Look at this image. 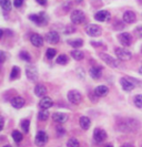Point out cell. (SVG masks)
Masks as SVG:
<instances>
[{
  "label": "cell",
  "mask_w": 142,
  "mask_h": 147,
  "mask_svg": "<svg viewBox=\"0 0 142 147\" xmlns=\"http://www.w3.org/2000/svg\"><path fill=\"white\" fill-rule=\"evenodd\" d=\"M141 147H142V145H141Z\"/></svg>",
  "instance_id": "681fc988"
},
{
  "label": "cell",
  "mask_w": 142,
  "mask_h": 147,
  "mask_svg": "<svg viewBox=\"0 0 142 147\" xmlns=\"http://www.w3.org/2000/svg\"><path fill=\"white\" fill-rule=\"evenodd\" d=\"M99 57H100V59L102 60L103 62H105L108 65L111 66V67H118V66H119L118 61L116 59H113L111 55H109V54H107V53H100Z\"/></svg>",
  "instance_id": "5b68a950"
},
{
  "label": "cell",
  "mask_w": 142,
  "mask_h": 147,
  "mask_svg": "<svg viewBox=\"0 0 142 147\" xmlns=\"http://www.w3.org/2000/svg\"><path fill=\"white\" fill-rule=\"evenodd\" d=\"M105 147H113L112 145H107V146H105Z\"/></svg>",
  "instance_id": "bcb514c9"
},
{
  "label": "cell",
  "mask_w": 142,
  "mask_h": 147,
  "mask_svg": "<svg viewBox=\"0 0 142 147\" xmlns=\"http://www.w3.org/2000/svg\"><path fill=\"white\" fill-rule=\"evenodd\" d=\"M135 104L137 107L142 109V94H138L135 96Z\"/></svg>",
  "instance_id": "d6a6232c"
},
{
  "label": "cell",
  "mask_w": 142,
  "mask_h": 147,
  "mask_svg": "<svg viewBox=\"0 0 142 147\" xmlns=\"http://www.w3.org/2000/svg\"><path fill=\"white\" fill-rule=\"evenodd\" d=\"M110 18H111V15H110V12L107 11V10H100V11H98L97 13L94 15V19H96L97 21H100V22L109 21Z\"/></svg>",
  "instance_id": "9c48e42d"
},
{
  "label": "cell",
  "mask_w": 142,
  "mask_h": 147,
  "mask_svg": "<svg viewBox=\"0 0 142 147\" xmlns=\"http://www.w3.org/2000/svg\"><path fill=\"white\" fill-rule=\"evenodd\" d=\"M2 36H3V31H2V30L0 29V39L2 38Z\"/></svg>",
  "instance_id": "7bdbcfd3"
},
{
  "label": "cell",
  "mask_w": 142,
  "mask_h": 147,
  "mask_svg": "<svg viewBox=\"0 0 142 147\" xmlns=\"http://www.w3.org/2000/svg\"><path fill=\"white\" fill-rule=\"evenodd\" d=\"M23 1L24 0H14V6L16 8H20L23 5Z\"/></svg>",
  "instance_id": "d590c367"
},
{
  "label": "cell",
  "mask_w": 142,
  "mask_h": 147,
  "mask_svg": "<svg viewBox=\"0 0 142 147\" xmlns=\"http://www.w3.org/2000/svg\"><path fill=\"white\" fill-rule=\"evenodd\" d=\"M68 62H69V60H68V57L66 54H61L57 58V63L60 65H66Z\"/></svg>",
  "instance_id": "f1b7e54d"
},
{
  "label": "cell",
  "mask_w": 142,
  "mask_h": 147,
  "mask_svg": "<svg viewBox=\"0 0 142 147\" xmlns=\"http://www.w3.org/2000/svg\"><path fill=\"white\" fill-rule=\"evenodd\" d=\"M114 53L121 61H128V60L132 59V53L124 48H116Z\"/></svg>",
  "instance_id": "6da1fadb"
},
{
  "label": "cell",
  "mask_w": 142,
  "mask_h": 147,
  "mask_svg": "<svg viewBox=\"0 0 142 147\" xmlns=\"http://www.w3.org/2000/svg\"><path fill=\"white\" fill-rule=\"evenodd\" d=\"M89 74L92 79L98 80L102 75V67H100V66H92L89 70Z\"/></svg>",
  "instance_id": "9a60e30c"
},
{
  "label": "cell",
  "mask_w": 142,
  "mask_h": 147,
  "mask_svg": "<svg viewBox=\"0 0 142 147\" xmlns=\"http://www.w3.org/2000/svg\"><path fill=\"white\" fill-rule=\"evenodd\" d=\"M0 7L3 11H10L12 7L11 0H0Z\"/></svg>",
  "instance_id": "603a6c76"
},
{
  "label": "cell",
  "mask_w": 142,
  "mask_h": 147,
  "mask_svg": "<svg viewBox=\"0 0 142 147\" xmlns=\"http://www.w3.org/2000/svg\"><path fill=\"white\" fill-rule=\"evenodd\" d=\"M26 75L30 81H37L38 80V71L37 67L32 64H29L26 67Z\"/></svg>",
  "instance_id": "8992f818"
},
{
  "label": "cell",
  "mask_w": 142,
  "mask_h": 147,
  "mask_svg": "<svg viewBox=\"0 0 142 147\" xmlns=\"http://www.w3.org/2000/svg\"><path fill=\"white\" fill-rule=\"evenodd\" d=\"M68 100L72 104H79L81 102V94L77 90H71L68 92Z\"/></svg>",
  "instance_id": "52a82bcc"
},
{
  "label": "cell",
  "mask_w": 142,
  "mask_h": 147,
  "mask_svg": "<svg viewBox=\"0 0 142 147\" xmlns=\"http://www.w3.org/2000/svg\"><path fill=\"white\" fill-rule=\"evenodd\" d=\"M6 59H7V54L3 51L0 50V63H3L6 61Z\"/></svg>",
  "instance_id": "e575fe53"
},
{
  "label": "cell",
  "mask_w": 142,
  "mask_h": 147,
  "mask_svg": "<svg viewBox=\"0 0 142 147\" xmlns=\"http://www.w3.org/2000/svg\"><path fill=\"white\" fill-rule=\"evenodd\" d=\"M49 112L48 110H41L39 112V114H38V118L40 119V121H47L48 118H49Z\"/></svg>",
  "instance_id": "83f0119b"
},
{
  "label": "cell",
  "mask_w": 142,
  "mask_h": 147,
  "mask_svg": "<svg viewBox=\"0 0 142 147\" xmlns=\"http://www.w3.org/2000/svg\"><path fill=\"white\" fill-rule=\"evenodd\" d=\"M29 126H30V122L29 119H23L21 122V128L24 133H28L29 132Z\"/></svg>",
  "instance_id": "1f68e13d"
},
{
  "label": "cell",
  "mask_w": 142,
  "mask_h": 147,
  "mask_svg": "<svg viewBox=\"0 0 142 147\" xmlns=\"http://www.w3.org/2000/svg\"><path fill=\"white\" fill-rule=\"evenodd\" d=\"M3 128V118L0 116V131H2Z\"/></svg>",
  "instance_id": "ab89813d"
},
{
  "label": "cell",
  "mask_w": 142,
  "mask_h": 147,
  "mask_svg": "<svg viewBox=\"0 0 142 147\" xmlns=\"http://www.w3.org/2000/svg\"><path fill=\"white\" fill-rule=\"evenodd\" d=\"M46 40L51 44L58 43V42H59V40H60L59 33H58V32H56V31H50V32H48V33H47V36H46Z\"/></svg>",
  "instance_id": "7c38bea8"
},
{
  "label": "cell",
  "mask_w": 142,
  "mask_h": 147,
  "mask_svg": "<svg viewBox=\"0 0 142 147\" xmlns=\"http://www.w3.org/2000/svg\"><path fill=\"white\" fill-rule=\"evenodd\" d=\"M79 123H80L81 128H82V129H84V131L89 129L90 125H91V121H90V118L87 117V116H82V117H80V119H79Z\"/></svg>",
  "instance_id": "7402d4cb"
},
{
  "label": "cell",
  "mask_w": 142,
  "mask_h": 147,
  "mask_svg": "<svg viewBox=\"0 0 142 147\" xmlns=\"http://www.w3.org/2000/svg\"><path fill=\"white\" fill-rule=\"evenodd\" d=\"M12 138H14V140H15L17 144H19L21 140H22L23 136H22V133H20L19 131H14L12 132Z\"/></svg>",
  "instance_id": "484cf974"
},
{
  "label": "cell",
  "mask_w": 142,
  "mask_h": 147,
  "mask_svg": "<svg viewBox=\"0 0 142 147\" xmlns=\"http://www.w3.org/2000/svg\"><path fill=\"white\" fill-rule=\"evenodd\" d=\"M56 54H57V51H56V49H52V48H49V49H47V52H46V57L48 58L49 60L53 59L54 57H56Z\"/></svg>",
  "instance_id": "f546056e"
},
{
  "label": "cell",
  "mask_w": 142,
  "mask_h": 147,
  "mask_svg": "<svg viewBox=\"0 0 142 147\" xmlns=\"http://www.w3.org/2000/svg\"><path fill=\"white\" fill-rule=\"evenodd\" d=\"M139 72H140V74H142V66L140 67V70H139Z\"/></svg>",
  "instance_id": "f6af8a7d"
},
{
  "label": "cell",
  "mask_w": 142,
  "mask_h": 147,
  "mask_svg": "<svg viewBox=\"0 0 142 147\" xmlns=\"http://www.w3.org/2000/svg\"><path fill=\"white\" fill-rule=\"evenodd\" d=\"M135 34L139 38H142V26L138 27V28L135 29Z\"/></svg>",
  "instance_id": "74e56055"
},
{
  "label": "cell",
  "mask_w": 142,
  "mask_h": 147,
  "mask_svg": "<svg viewBox=\"0 0 142 147\" xmlns=\"http://www.w3.org/2000/svg\"><path fill=\"white\" fill-rule=\"evenodd\" d=\"M93 138L97 143H102L107 138V133L101 128H96L93 132Z\"/></svg>",
  "instance_id": "30bf717a"
},
{
  "label": "cell",
  "mask_w": 142,
  "mask_h": 147,
  "mask_svg": "<svg viewBox=\"0 0 142 147\" xmlns=\"http://www.w3.org/2000/svg\"><path fill=\"white\" fill-rule=\"evenodd\" d=\"M141 53H142V48H141Z\"/></svg>",
  "instance_id": "c3c4849f"
},
{
  "label": "cell",
  "mask_w": 142,
  "mask_h": 147,
  "mask_svg": "<svg viewBox=\"0 0 142 147\" xmlns=\"http://www.w3.org/2000/svg\"><path fill=\"white\" fill-rule=\"evenodd\" d=\"M91 44H92L93 47H99V45H101V42H94V41H92Z\"/></svg>",
  "instance_id": "60d3db41"
},
{
  "label": "cell",
  "mask_w": 142,
  "mask_h": 147,
  "mask_svg": "<svg viewBox=\"0 0 142 147\" xmlns=\"http://www.w3.org/2000/svg\"><path fill=\"white\" fill-rule=\"evenodd\" d=\"M119 41L121 44H123L124 47H129L131 42H132V37L130 33L128 32H123V33H120L119 34Z\"/></svg>",
  "instance_id": "8fae6325"
},
{
  "label": "cell",
  "mask_w": 142,
  "mask_h": 147,
  "mask_svg": "<svg viewBox=\"0 0 142 147\" xmlns=\"http://www.w3.org/2000/svg\"><path fill=\"white\" fill-rule=\"evenodd\" d=\"M75 2H77V3H80V2H81V1H82V0H75Z\"/></svg>",
  "instance_id": "ee69618b"
},
{
  "label": "cell",
  "mask_w": 142,
  "mask_h": 147,
  "mask_svg": "<svg viewBox=\"0 0 142 147\" xmlns=\"http://www.w3.org/2000/svg\"><path fill=\"white\" fill-rule=\"evenodd\" d=\"M123 21L126 23H133L135 21V13L133 11H126L123 13Z\"/></svg>",
  "instance_id": "ffe728a7"
},
{
  "label": "cell",
  "mask_w": 142,
  "mask_h": 147,
  "mask_svg": "<svg viewBox=\"0 0 142 147\" xmlns=\"http://www.w3.org/2000/svg\"><path fill=\"white\" fill-rule=\"evenodd\" d=\"M86 31L90 37H99V36H101V32H102L101 28L97 24H89Z\"/></svg>",
  "instance_id": "ba28073f"
},
{
  "label": "cell",
  "mask_w": 142,
  "mask_h": 147,
  "mask_svg": "<svg viewBox=\"0 0 142 147\" xmlns=\"http://www.w3.org/2000/svg\"><path fill=\"white\" fill-rule=\"evenodd\" d=\"M35 94L38 97H43L47 94V88L43 84H37L36 88H35Z\"/></svg>",
  "instance_id": "d6986e66"
},
{
  "label": "cell",
  "mask_w": 142,
  "mask_h": 147,
  "mask_svg": "<svg viewBox=\"0 0 142 147\" xmlns=\"http://www.w3.org/2000/svg\"><path fill=\"white\" fill-rule=\"evenodd\" d=\"M120 84H121L122 88H123L126 92H131V91L135 88L133 83L130 81V80H128V79H124V78H122V79L120 80Z\"/></svg>",
  "instance_id": "2e32d148"
},
{
  "label": "cell",
  "mask_w": 142,
  "mask_h": 147,
  "mask_svg": "<svg viewBox=\"0 0 142 147\" xmlns=\"http://www.w3.org/2000/svg\"><path fill=\"white\" fill-rule=\"evenodd\" d=\"M29 19L32 22H35L36 24H38V26H43L48 22V18H47V16L43 12H41L39 15H30Z\"/></svg>",
  "instance_id": "3957f363"
},
{
  "label": "cell",
  "mask_w": 142,
  "mask_h": 147,
  "mask_svg": "<svg viewBox=\"0 0 142 147\" xmlns=\"http://www.w3.org/2000/svg\"><path fill=\"white\" fill-rule=\"evenodd\" d=\"M79 146H80V144H79L78 140H75V138H70L67 142V147H79Z\"/></svg>",
  "instance_id": "4dcf8cb0"
},
{
  "label": "cell",
  "mask_w": 142,
  "mask_h": 147,
  "mask_svg": "<svg viewBox=\"0 0 142 147\" xmlns=\"http://www.w3.org/2000/svg\"><path fill=\"white\" fill-rule=\"evenodd\" d=\"M48 142V135L47 133L43 131H40L38 132V134L36 135V138H35V143L38 147H43Z\"/></svg>",
  "instance_id": "277c9868"
},
{
  "label": "cell",
  "mask_w": 142,
  "mask_h": 147,
  "mask_svg": "<svg viewBox=\"0 0 142 147\" xmlns=\"http://www.w3.org/2000/svg\"><path fill=\"white\" fill-rule=\"evenodd\" d=\"M30 42L33 44L35 47L40 48V47L43 45V38L41 37L40 34H38V33H33V34H31V37H30Z\"/></svg>",
  "instance_id": "5bb4252c"
},
{
  "label": "cell",
  "mask_w": 142,
  "mask_h": 147,
  "mask_svg": "<svg viewBox=\"0 0 142 147\" xmlns=\"http://www.w3.org/2000/svg\"><path fill=\"white\" fill-rule=\"evenodd\" d=\"M19 75H20V69L18 66H14L12 70H11V73H10V79L16 80V79L19 78Z\"/></svg>",
  "instance_id": "4316f807"
},
{
  "label": "cell",
  "mask_w": 142,
  "mask_h": 147,
  "mask_svg": "<svg viewBox=\"0 0 142 147\" xmlns=\"http://www.w3.org/2000/svg\"><path fill=\"white\" fill-rule=\"evenodd\" d=\"M57 133H58V136H63L66 134V131H65V128L59 126V127H57Z\"/></svg>",
  "instance_id": "8d00e7d4"
},
{
  "label": "cell",
  "mask_w": 142,
  "mask_h": 147,
  "mask_svg": "<svg viewBox=\"0 0 142 147\" xmlns=\"http://www.w3.org/2000/svg\"><path fill=\"white\" fill-rule=\"evenodd\" d=\"M108 92H109V88H107L105 85H99V86L94 88V94H96V96H99V97L107 95Z\"/></svg>",
  "instance_id": "44dd1931"
},
{
  "label": "cell",
  "mask_w": 142,
  "mask_h": 147,
  "mask_svg": "<svg viewBox=\"0 0 142 147\" xmlns=\"http://www.w3.org/2000/svg\"><path fill=\"white\" fill-rule=\"evenodd\" d=\"M37 2L39 5H41V6H45L46 3H47V0H37Z\"/></svg>",
  "instance_id": "f35d334b"
},
{
  "label": "cell",
  "mask_w": 142,
  "mask_h": 147,
  "mask_svg": "<svg viewBox=\"0 0 142 147\" xmlns=\"http://www.w3.org/2000/svg\"><path fill=\"white\" fill-rule=\"evenodd\" d=\"M52 105H53L52 100L50 97H48V96H43L40 100V102H39V106H40L41 110H49Z\"/></svg>",
  "instance_id": "4fadbf2b"
},
{
  "label": "cell",
  "mask_w": 142,
  "mask_h": 147,
  "mask_svg": "<svg viewBox=\"0 0 142 147\" xmlns=\"http://www.w3.org/2000/svg\"><path fill=\"white\" fill-rule=\"evenodd\" d=\"M24 103H26V101H24V98L21 97V96H16V97H14L11 100V105L15 109H21V107L24 106Z\"/></svg>",
  "instance_id": "ac0fdd59"
},
{
  "label": "cell",
  "mask_w": 142,
  "mask_h": 147,
  "mask_svg": "<svg viewBox=\"0 0 142 147\" xmlns=\"http://www.w3.org/2000/svg\"><path fill=\"white\" fill-rule=\"evenodd\" d=\"M52 119L56 123H59V124H63L66 123L68 119V115L65 113H53L52 114Z\"/></svg>",
  "instance_id": "e0dca14e"
},
{
  "label": "cell",
  "mask_w": 142,
  "mask_h": 147,
  "mask_svg": "<svg viewBox=\"0 0 142 147\" xmlns=\"http://www.w3.org/2000/svg\"><path fill=\"white\" fill-rule=\"evenodd\" d=\"M20 58L22 60H24V61H27V62H29L30 60H31V57L29 55V53L26 51L20 52Z\"/></svg>",
  "instance_id": "836d02e7"
},
{
  "label": "cell",
  "mask_w": 142,
  "mask_h": 147,
  "mask_svg": "<svg viewBox=\"0 0 142 147\" xmlns=\"http://www.w3.org/2000/svg\"><path fill=\"white\" fill-rule=\"evenodd\" d=\"M68 43L71 47H73L75 49H78L83 45V40L82 39H71V40H68Z\"/></svg>",
  "instance_id": "cb8c5ba5"
},
{
  "label": "cell",
  "mask_w": 142,
  "mask_h": 147,
  "mask_svg": "<svg viewBox=\"0 0 142 147\" xmlns=\"http://www.w3.org/2000/svg\"><path fill=\"white\" fill-rule=\"evenodd\" d=\"M86 19V16L83 13V11L81 10H73L71 12V21L75 24H80L82 23Z\"/></svg>",
  "instance_id": "7a4b0ae2"
},
{
  "label": "cell",
  "mask_w": 142,
  "mask_h": 147,
  "mask_svg": "<svg viewBox=\"0 0 142 147\" xmlns=\"http://www.w3.org/2000/svg\"><path fill=\"white\" fill-rule=\"evenodd\" d=\"M71 57L75 60H77V61H80V60H82L84 58V54L80 50H73V51H71Z\"/></svg>",
  "instance_id": "d4e9b609"
},
{
  "label": "cell",
  "mask_w": 142,
  "mask_h": 147,
  "mask_svg": "<svg viewBox=\"0 0 142 147\" xmlns=\"http://www.w3.org/2000/svg\"><path fill=\"white\" fill-rule=\"evenodd\" d=\"M3 147H12V146H10V145H6V146H3Z\"/></svg>",
  "instance_id": "7dc6e473"
},
{
  "label": "cell",
  "mask_w": 142,
  "mask_h": 147,
  "mask_svg": "<svg viewBox=\"0 0 142 147\" xmlns=\"http://www.w3.org/2000/svg\"><path fill=\"white\" fill-rule=\"evenodd\" d=\"M121 147H135L132 144H130V143H127V144H123Z\"/></svg>",
  "instance_id": "b9f144b4"
}]
</instances>
